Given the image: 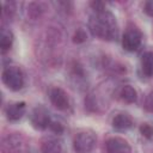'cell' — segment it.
<instances>
[{
  "instance_id": "obj_13",
  "label": "cell",
  "mask_w": 153,
  "mask_h": 153,
  "mask_svg": "<svg viewBox=\"0 0 153 153\" xmlns=\"http://www.w3.org/2000/svg\"><path fill=\"white\" fill-rule=\"evenodd\" d=\"M120 98L127 104H133L137 99V92L133 86L124 85L120 90Z\"/></svg>"
},
{
  "instance_id": "obj_17",
  "label": "cell",
  "mask_w": 153,
  "mask_h": 153,
  "mask_svg": "<svg viewBox=\"0 0 153 153\" xmlns=\"http://www.w3.org/2000/svg\"><path fill=\"white\" fill-rule=\"evenodd\" d=\"M86 39H87L86 31H85L84 29H81V27L76 29V30H75V32H74V35H73V37H72L73 43H76V44L84 43V42H86Z\"/></svg>"
},
{
  "instance_id": "obj_20",
  "label": "cell",
  "mask_w": 153,
  "mask_h": 153,
  "mask_svg": "<svg viewBox=\"0 0 153 153\" xmlns=\"http://www.w3.org/2000/svg\"><path fill=\"white\" fill-rule=\"evenodd\" d=\"M49 129H50V130H51L54 134H57V135L62 134V133H63V130H65L63 126H62L60 122H57V121H50Z\"/></svg>"
},
{
  "instance_id": "obj_11",
  "label": "cell",
  "mask_w": 153,
  "mask_h": 153,
  "mask_svg": "<svg viewBox=\"0 0 153 153\" xmlns=\"http://www.w3.org/2000/svg\"><path fill=\"white\" fill-rule=\"evenodd\" d=\"M141 71L147 78L153 76V51H146L141 56Z\"/></svg>"
},
{
  "instance_id": "obj_5",
  "label": "cell",
  "mask_w": 153,
  "mask_h": 153,
  "mask_svg": "<svg viewBox=\"0 0 153 153\" xmlns=\"http://www.w3.org/2000/svg\"><path fill=\"white\" fill-rule=\"evenodd\" d=\"M141 32L135 26H129L122 37V47L127 51H136L141 45Z\"/></svg>"
},
{
  "instance_id": "obj_22",
  "label": "cell",
  "mask_w": 153,
  "mask_h": 153,
  "mask_svg": "<svg viewBox=\"0 0 153 153\" xmlns=\"http://www.w3.org/2000/svg\"><path fill=\"white\" fill-rule=\"evenodd\" d=\"M143 11L147 16L153 17V1H146L143 5Z\"/></svg>"
},
{
  "instance_id": "obj_4",
  "label": "cell",
  "mask_w": 153,
  "mask_h": 153,
  "mask_svg": "<svg viewBox=\"0 0 153 153\" xmlns=\"http://www.w3.org/2000/svg\"><path fill=\"white\" fill-rule=\"evenodd\" d=\"M96 134L92 130L79 131L73 140V148L76 153H91L96 146Z\"/></svg>"
},
{
  "instance_id": "obj_19",
  "label": "cell",
  "mask_w": 153,
  "mask_h": 153,
  "mask_svg": "<svg viewBox=\"0 0 153 153\" xmlns=\"http://www.w3.org/2000/svg\"><path fill=\"white\" fill-rule=\"evenodd\" d=\"M143 108L146 111L148 112H153V90H151L146 98H145V102H143Z\"/></svg>"
},
{
  "instance_id": "obj_12",
  "label": "cell",
  "mask_w": 153,
  "mask_h": 153,
  "mask_svg": "<svg viewBox=\"0 0 153 153\" xmlns=\"http://www.w3.org/2000/svg\"><path fill=\"white\" fill-rule=\"evenodd\" d=\"M42 153H62V145L56 139H45L41 143Z\"/></svg>"
},
{
  "instance_id": "obj_2",
  "label": "cell",
  "mask_w": 153,
  "mask_h": 153,
  "mask_svg": "<svg viewBox=\"0 0 153 153\" xmlns=\"http://www.w3.org/2000/svg\"><path fill=\"white\" fill-rule=\"evenodd\" d=\"M2 153H29L30 146L27 140L20 133H12L2 137L1 140Z\"/></svg>"
},
{
  "instance_id": "obj_9",
  "label": "cell",
  "mask_w": 153,
  "mask_h": 153,
  "mask_svg": "<svg viewBox=\"0 0 153 153\" xmlns=\"http://www.w3.org/2000/svg\"><path fill=\"white\" fill-rule=\"evenodd\" d=\"M25 110H26L25 102H16L6 106L5 114L8 121H18L23 117V115L25 114Z\"/></svg>"
},
{
  "instance_id": "obj_21",
  "label": "cell",
  "mask_w": 153,
  "mask_h": 153,
  "mask_svg": "<svg viewBox=\"0 0 153 153\" xmlns=\"http://www.w3.org/2000/svg\"><path fill=\"white\" fill-rule=\"evenodd\" d=\"M90 6L92 7V10H93L94 12L105 10V4L102 2V1H92V2H90Z\"/></svg>"
},
{
  "instance_id": "obj_1",
  "label": "cell",
  "mask_w": 153,
  "mask_h": 153,
  "mask_svg": "<svg viewBox=\"0 0 153 153\" xmlns=\"http://www.w3.org/2000/svg\"><path fill=\"white\" fill-rule=\"evenodd\" d=\"M88 27L93 36L103 41H114L118 36V26L116 23V18L108 10L94 12L90 17Z\"/></svg>"
},
{
  "instance_id": "obj_10",
  "label": "cell",
  "mask_w": 153,
  "mask_h": 153,
  "mask_svg": "<svg viewBox=\"0 0 153 153\" xmlns=\"http://www.w3.org/2000/svg\"><path fill=\"white\" fill-rule=\"evenodd\" d=\"M133 126V120L129 114L120 112L112 118V127L117 130H127Z\"/></svg>"
},
{
  "instance_id": "obj_15",
  "label": "cell",
  "mask_w": 153,
  "mask_h": 153,
  "mask_svg": "<svg viewBox=\"0 0 153 153\" xmlns=\"http://www.w3.org/2000/svg\"><path fill=\"white\" fill-rule=\"evenodd\" d=\"M45 11V5L43 2H30L27 6V14L32 19L39 18Z\"/></svg>"
},
{
  "instance_id": "obj_8",
  "label": "cell",
  "mask_w": 153,
  "mask_h": 153,
  "mask_svg": "<svg viewBox=\"0 0 153 153\" xmlns=\"http://www.w3.org/2000/svg\"><path fill=\"white\" fill-rule=\"evenodd\" d=\"M105 146L108 153H131V148L128 141L118 136L108 139Z\"/></svg>"
},
{
  "instance_id": "obj_16",
  "label": "cell",
  "mask_w": 153,
  "mask_h": 153,
  "mask_svg": "<svg viewBox=\"0 0 153 153\" xmlns=\"http://www.w3.org/2000/svg\"><path fill=\"white\" fill-rule=\"evenodd\" d=\"M17 10V5L14 1H5L2 2V17L11 19Z\"/></svg>"
},
{
  "instance_id": "obj_18",
  "label": "cell",
  "mask_w": 153,
  "mask_h": 153,
  "mask_svg": "<svg viewBox=\"0 0 153 153\" xmlns=\"http://www.w3.org/2000/svg\"><path fill=\"white\" fill-rule=\"evenodd\" d=\"M140 133L146 139H153V127L148 123H143L140 126Z\"/></svg>"
},
{
  "instance_id": "obj_7",
  "label": "cell",
  "mask_w": 153,
  "mask_h": 153,
  "mask_svg": "<svg viewBox=\"0 0 153 153\" xmlns=\"http://www.w3.org/2000/svg\"><path fill=\"white\" fill-rule=\"evenodd\" d=\"M49 98L51 104L61 111H65L69 108V98L68 94L61 87H53L49 92Z\"/></svg>"
},
{
  "instance_id": "obj_14",
  "label": "cell",
  "mask_w": 153,
  "mask_h": 153,
  "mask_svg": "<svg viewBox=\"0 0 153 153\" xmlns=\"http://www.w3.org/2000/svg\"><path fill=\"white\" fill-rule=\"evenodd\" d=\"M13 41H14V36H13L12 31L6 30V29H2L1 30V37H0V48H1V51L2 53H6L7 50H10L11 47H12V44H13Z\"/></svg>"
},
{
  "instance_id": "obj_6",
  "label": "cell",
  "mask_w": 153,
  "mask_h": 153,
  "mask_svg": "<svg viewBox=\"0 0 153 153\" xmlns=\"http://www.w3.org/2000/svg\"><path fill=\"white\" fill-rule=\"evenodd\" d=\"M30 121H31V124L35 129L37 130H44L45 128H49V124H50V116H49V112L48 110L39 105V106H36L32 112H31V116H30Z\"/></svg>"
},
{
  "instance_id": "obj_3",
  "label": "cell",
  "mask_w": 153,
  "mask_h": 153,
  "mask_svg": "<svg viewBox=\"0 0 153 153\" xmlns=\"http://www.w3.org/2000/svg\"><path fill=\"white\" fill-rule=\"evenodd\" d=\"M2 82L11 91H19L24 86V74L22 69L17 66H8L2 71L1 74Z\"/></svg>"
}]
</instances>
